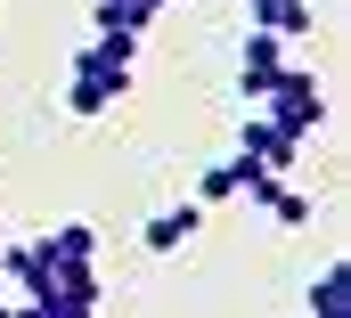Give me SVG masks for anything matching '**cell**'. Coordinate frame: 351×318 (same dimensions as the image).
Wrapping results in <instances>:
<instances>
[{
  "label": "cell",
  "instance_id": "obj_9",
  "mask_svg": "<svg viewBox=\"0 0 351 318\" xmlns=\"http://www.w3.org/2000/svg\"><path fill=\"white\" fill-rule=\"evenodd\" d=\"M147 8H156V16H164V8H180V0H147Z\"/></svg>",
  "mask_w": 351,
  "mask_h": 318
},
{
  "label": "cell",
  "instance_id": "obj_4",
  "mask_svg": "<svg viewBox=\"0 0 351 318\" xmlns=\"http://www.w3.org/2000/svg\"><path fill=\"white\" fill-rule=\"evenodd\" d=\"M278 66H286V41H278V33H245V49H237V90L262 98L269 82H278Z\"/></svg>",
  "mask_w": 351,
  "mask_h": 318
},
{
  "label": "cell",
  "instance_id": "obj_1",
  "mask_svg": "<svg viewBox=\"0 0 351 318\" xmlns=\"http://www.w3.org/2000/svg\"><path fill=\"white\" fill-rule=\"evenodd\" d=\"M131 58H139V41H106V33H90L82 49H74V66H66V114H106V106H123L131 98Z\"/></svg>",
  "mask_w": 351,
  "mask_h": 318
},
{
  "label": "cell",
  "instance_id": "obj_5",
  "mask_svg": "<svg viewBox=\"0 0 351 318\" xmlns=\"http://www.w3.org/2000/svg\"><path fill=\"white\" fill-rule=\"evenodd\" d=\"M204 229V204L188 196V204H164V212H147V229H139V245L147 253H180V245Z\"/></svg>",
  "mask_w": 351,
  "mask_h": 318
},
{
  "label": "cell",
  "instance_id": "obj_3",
  "mask_svg": "<svg viewBox=\"0 0 351 318\" xmlns=\"http://www.w3.org/2000/svg\"><path fill=\"white\" fill-rule=\"evenodd\" d=\"M294 156H302V139H286L278 123L245 114V131H237V163H254L262 180H286V171H294Z\"/></svg>",
  "mask_w": 351,
  "mask_h": 318
},
{
  "label": "cell",
  "instance_id": "obj_10",
  "mask_svg": "<svg viewBox=\"0 0 351 318\" xmlns=\"http://www.w3.org/2000/svg\"><path fill=\"white\" fill-rule=\"evenodd\" d=\"M0 318H16V302H0Z\"/></svg>",
  "mask_w": 351,
  "mask_h": 318
},
{
  "label": "cell",
  "instance_id": "obj_7",
  "mask_svg": "<svg viewBox=\"0 0 351 318\" xmlns=\"http://www.w3.org/2000/svg\"><path fill=\"white\" fill-rule=\"evenodd\" d=\"M311 318H351V269H343V261L319 269V286H311Z\"/></svg>",
  "mask_w": 351,
  "mask_h": 318
},
{
  "label": "cell",
  "instance_id": "obj_8",
  "mask_svg": "<svg viewBox=\"0 0 351 318\" xmlns=\"http://www.w3.org/2000/svg\"><path fill=\"white\" fill-rule=\"evenodd\" d=\"M254 204H262V212L278 221V229H311V196H302V188H286V180H269V188L254 196Z\"/></svg>",
  "mask_w": 351,
  "mask_h": 318
},
{
  "label": "cell",
  "instance_id": "obj_2",
  "mask_svg": "<svg viewBox=\"0 0 351 318\" xmlns=\"http://www.w3.org/2000/svg\"><path fill=\"white\" fill-rule=\"evenodd\" d=\"M254 114H262V123H278L286 139H311V131L327 123V90H319V74H311V66H294V58H286V66H278V82L254 98Z\"/></svg>",
  "mask_w": 351,
  "mask_h": 318
},
{
  "label": "cell",
  "instance_id": "obj_6",
  "mask_svg": "<svg viewBox=\"0 0 351 318\" xmlns=\"http://www.w3.org/2000/svg\"><path fill=\"white\" fill-rule=\"evenodd\" d=\"M245 16H254V33H278V41L311 33V0H245Z\"/></svg>",
  "mask_w": 351,
  "mask_h": 318
}]
</instances>
